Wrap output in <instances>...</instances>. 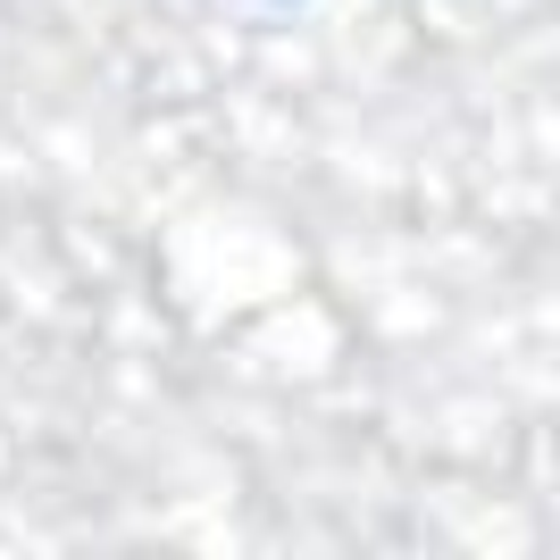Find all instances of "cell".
Instances as JSON below:
<instances>
[{"instance_id":"cell-1","label":"cell","mask_w":560,"mask_h":560,"mask_svg":"<svg viewBox=\"0 0 560 560\" xmlns=\"http://www.w3.org/2000/svg\"><path fill=\"white\" fill-rule=\"evenodd\" d=\"M284 9H293V0H284Z\"/></svg>"}]
</instances>
